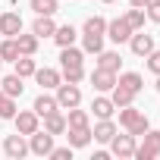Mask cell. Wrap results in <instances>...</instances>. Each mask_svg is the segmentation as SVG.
Listing matches in <instances>:
<instances>
[{
	"instance_id": "ac0fdd59",
	"label": "cell",
	"mask_w": 160,
	"mask_h": 160,
	"mask_svg": "<svg viewBox=\"0 0 160 160\" xmlns=\"http://www.w3.org/2000/svg\"><path fill=\"white\" fill-rule=\"evenodd\" d=\"M0 91H3L7 98H19V94L25 91V85H22V75H16V72H13V75H7L3 82H0Z\"/></svg>"
},
{
	"instance_id": "484cf974",
	"label": "cell",
	"mask_w": 160,
	"mask_h": 160,
	"mask_svg": "<svg viewBox=\"0 0 160 160\" xmlns=\"http://www.w3.org/2000/svg\"><path fill=\"white\" fill-rule=\"evenodd\" d=\"M141 138H144V144H141V148H144V151H148L151 157H160V132L148 129V132H144Z\"/></svg>"
},
{
	"instance_id": "e0dca14e",
	"label": "cell",
	"mask_w": 160,
	"mask_h": 160,
	"mask_svg": "<svg viewBox=\"0 0 160 160\" xmlns=\"http://www.w3.org/2000/svg\"><path fill=\"white\" fill-rule=\"evenodd\" d=\"M38 44H41V38L38 35H16V47H19V53H25V57H35L38 53Z\"/></svg>"
},
{
	"instance_id": "4dcf8cb0",
	"label": "cell",
	"mask_w": 160,
	"mask_h": 160,
	"mask_svg": "<svg viewBox=\"0 0 160 160\" xmlns=\"http://www.w3.org/2000/svg\"><path fill=\"white\" fill-rule=\"evenodd\" d=\"M85 78V66H66L63 69V82H72V85H78Z\"/></svg>"
},
{
	"instance_id": "4fadbf2b",
	"label": "cell",
	"mask_w": 160,
	"mask_h": 160,
	"mask_svg": "<svg viewBox=\"0 0 160 160\" xmlns=\"http://www.w3.org/2000/svg\"><path fill=\"white\" fill-rule=\"evenodd\" d=\"M85 63V50H78V47H60V66L66 69V66H82Z\"/></svg>"
},
{
	"instance_id": "1f68e13d",
	"label": "cell",
	"mask_w": 160,
	"mask_h": 160,
	"mask_svg": "<svg viewBox=\"0 0 160 160\" xmlns=\"http://www.w3.org/2000/svg\"><path fill=\"white\" fill-rule=\"evenodd\" d=\"M138 116H141V110H135L132 104H126V107H119V122H122L126 129H129V126H132V122H135Z\"/></svg>"
},
{
	"instance_id": "d4e9b609",
	"label": "cell",
	"mask_w": 160,
	"mask_h": 160,
	"mask_svg": "<svg viewBox=\"0 0 160 160\" xmlns=\"http://www.w3.org/2000/svg\"><path fill=\"white\" fill-rule=\"evenodd\" d=\"M110 91H113V94H110V101H113L116 107H126V104H132V101L138 98V94H132V91H129V88H122V85H113Z\"/></svg>"
},
{
	"instance_id": "7c38bea8",
	"label": "cell",
	"mask_w": 160,
	"mask_h": 160,
	"mask_svg": "<svg viewBox=\"0 0 160 160\" xmlns=\"http://www.w3.org/2000/svg\"><path fill=\"white\" fill-rule=\"evenodd\" d=\"M66 132H69L66 141H69L72 148H88V144H91V126H82V129H69V126H66Z\"/></svg>"
},
{
	"instance_id": "44dd1931",
	"label": "cell",
	"mask_w": 160,
	"mask_h": 160,
	"mask_svg": "<svg viewBox=\"0 0 160 160\" xmlns=\"http://www.w3.org/2000/svg\"><path fill=\"white\" fill-rule=\"evenodd\" d=\"M91 110H94L98 119H110L113 110H116V104H113L110 98H94V101H91Z\"/></svg>"
},
{
	"instance_id": "f35d334b",
	"label": "cell",
	"mask_w": 160,
	"mask_h": 160,
	"mask_svg": "<svg viewBox=\"0 0 160 160\" xmlns=\"http://www.w3.org/2000/svg\"><path fill=\"white\" fill-rule=\"evenodd\" d=\"M154 88H157V91H160V75H157V85H154Z\"/></svg>"
},
{
	"instance_id": "8992f818",
	"label": "cell",
	"mask_w": 160,
	"mask_h": 160,
	"mask_svg": "<svg viewBox=\"0 0 160 160\" xmlns=\"http://www.w3.org/2000/svg\"><path fill=\"white\" fill-rule=\"evenodd\" d=\"M107 38H110L113 44H126V41L132 38V25L126 22V16H122V19H113V22H107Z\"/></svg>"
},
{
	"instance_id": "d6a6232c",
	"label": "cell",
	"mask_w": 160,
	"mask_h": 160,
	"mask_svg": "<svg viewBox=\"0 0 160 160\" xmlns=\"http://www.w3.org/2000/svg\"><path fill=\"white\" fill-rule=\"evenodd\" d=\"M148 129H151V122H148V116L141 113V116H138V119H135V122H132V126H129L126 132H129V135H135V138H141V135H144Z\"/></svg>"
},
{
	"instance_id": "e575fe53",
	"label": "cell",
	"mask_w": 160,
	"mask_h": 160,
	"mask_svg": "<svg viewBox=\"0 0 160 160\" xmlns=\"http://www.w3.org/2000/svg\"><path fill=\"white\" fill-rule=\"evenodd\" d=\"M144 60H148V69H151L154 75H160V50L154 47V50H151V53H148Z\"/></svg>"
},
{
	"instance_id": "ab89813d",
	"label": "cell",
	"mask_w": 160,
	"mask_h": 160,
	"mask_svg": "<svg viewBox=\"0 0 160 160\" xmlns=\"http://www.w3.org/2000/svg\"><path fill=\"white\" fill-rule=\"evenodd\" d=\"M101 3H116V0H101Z\"/></svg>"
},
{
	"instance_id": "ffe728a7",
	"label": "cell",
	"mask_w": 160,
	"mask_h": 160,
	"mask_svg": "<svg viewBox=\"0 0 160 160\" xmlns=\"http://www.w3.org/2000/svg\"><path fill=\"white\" fill-rule=\"evenodd\" d=\"M98 66H101V69H110V72H119L122 57L113 53V50H101V53H98Z\"/></svg>"
},
{
	"instance_id": "f546056e",
	"label": "cell",
	"mask_w": 160,
	"mask_h": 160,
	"mask_svg": "<svg viewBox=\"0 0 160 160\" xmlns=\"http://www.w3.org/2000/svg\"><path fill=\"white\" fill-rule=\"evenodd\" d=\"M144 16H148V13H144V10H138V7H132V10L126 13V22L132 25V32H138V28H144Z\"/></svg>"
},
{
	"instance_id": "5bb4252c",
	"label": "cell",
	"mask_w": 160,
	"mask_h": 160,
	"mask_svg": "<svg viewBox=\"0 0 160 160\" xmlns=\"http://www.w3.org/2000/svg\"><path fill=\"white\" fill-rule=\"evenodd\" d=\"M41 119H44V132H50V135H63L66 132V116L60 110H53V113H47Z\"/></svg>"
},
{
	"instance_id": "836d02e7",
	"label": "cell",
	"mask_w": 160,
	"mask_h": 160,
	"mask_svg": "<svg viewBox=\"0 0 160 160\" xmlns=\"http://www.w3.org/2000/svg\"><path fill=\"white\" fill-rule=\"evenodd\" d=\"M13 116H16V98L3 94V101H0V119H13Z\"/></svg>"
},
{
	"instance_id": "b9f144b4",
	"label": "cell",
	"mask_w": 160,
	"mask_h": 160,
	"mask_svg": "<svg viewBox=\"0 0 160 160\" xmlns=\"http://www.w3.org/2000/svg\"><path fill=\"white\" fill-rule=\"evenodd\" d=\"M0 66H3V60H0Z\"/></svg>"
},
{
	"instance_id": "cb8c5ba5",
	"label": "cell",
	"mask_w": 160,
	"mask_h": 160,
	"mask_svg": "<svg viewBox=\"0 0 160 160\" xmlns=\"http://www.w3.org/2000/svg\"><path fill=\"white\" fill-rule=\"evenodd\" d=\"M16 75H22V78H28V75H35V69H38V63L32 60V57H25V53H19L16 60Z\"/></svg>"
},
{
	"instance_id": "603a6c76",
	"label": "cell",
	"mask_w": 160,
	"mask_h": 160,
	"mask_svg": "<svg viewBox=\"0 0 160 160\" xmlns=\"http://www.w3.org/2000/svg\"><path fill=\"white\" fill-rule=\"evenodd\" d=\"M75 28L72 25H57V32H53V41L60 44V47H69V44H75Z\"/></svg>"
},
{
	"instance_id": "d590c367",
	"label": "cell",
	"mask_w": 160,
	"mask_h": 160,
	"mask_svg": "<svg viewBox=\"0 0 160 160\" xmlns=\"http://www.w3.org/2000/svg\"><path fill=\"white\" fill-rule=\"evenodd\" d=\"M144 13H148V19H151V22H157V25H160V0H151V3L144 7Z\"/></svg>"
},
{
	"instance_id": "7a4b0ae2",
	"label": "cell",
	"mask_w": 160,
	"mask_h": 160,
	"mask_svg": "<svg viewBox=\"0 0 160 160\" xmlns=\"http://www.w3.org/2000/svg\"><path fill=\"white\" fill-rule=\"evenodd\" d=\"M57 104H60V110H72V107H78V104H82V91H78V85H72V82H60V85H57Z\"/></svg>"
},
{
	"instance_id": "ba28073f",
	"label": "cell",
	"mask_w": 160,
	"mask_h": 160,
	"mask_svg": "<svg viewBox=\"0 0 160 160\" xmlns=\"http://www.w3.org/2000/svg\"><path fill=\"white\" fill-rule=\"evenodd\" d=\"M3 154L7 157H13V160H22L25 154H28V144H25V138L16 132V135H7V141H3Z\"/></svg>"
},
{
	"instance_id": "d6986e66",
	"label": "cell",
	"mask_w": 160,
	"mask_h": 160,
	"mask_svg": "<svg viewBox=\"0 0 160 160\" xmlns=\"http://www.w3.org/2000/svg\"><path fill=\"white\" fill-rule=\"evenodd\" d=\"M32 110H35L38 116H47V113L60 110V104H57V98H50V94H44V91H41V94L35 98V107H32Z\"/></svg>"
},
{
	"instance_id": "7402d4cb",
	"label": "cell",
	"mask_w": 160,
	"mask_h": 160,
	"mask_svg": "<svg viewBox=\"0 0 160 160\" xmlns=\"http://www.w3.org/2000/svg\"><path fill=\"white\" fill-rule=\"evenodd\" d=\"M116 85L129 88L132 94H141V88H144V82H141V75H138V72H122V75L116 78Z\"/></svg>"
},
{
	"instance_id": "f1b7e54d",
	"label": "cell",
	"mask_w": 160,
	"mask_h": 160,
	"mask_svg": "<svg viewBox=\"0 0 160 160\" xmlns=\"http://www.w3.org/2000/svg\"><path fill=\"white\" fill-rule=\"evenodd\" d=\"M19 57V47H16V38H7L3 44H0V60L3 63H13Z\"/></svg>"
},
{
	"instance_id": "277c9868",
	"label": "cell",
	"mask_w": 160,
	"mask_h": 160,
	"mask_svg": "<svg viewBox=\"0 0 160 160\" xmlns=\"http://www.w3.org/2000/svg\"><path fill=\"white\" fill-rule=\"evenodd\" d=\"M129 47H132V53H135V57H148V53L154 50V35H148L144 28H138V32H132Z\"/></svg>"
},
{
	"instance_id": "8d00e7d4",
	"label": "cell",
	"mask_w": 160,
	"mask_h": 160,
	"mask_svg": "<svg viewBox=\"0 0 160 160\" xmlns=\"http://www.w3.org/2000/svg\"><path fill=\"white\" fill-rule=\"evenodd\" d=\"M47 157H53V160H72V144H66V148H53Z\"/></svg>"
},
{
	"instance_id": "74e56055",
	"label": "cell",
	"mask_w": 160,
	"mask_h": 160,
	"mask_svg": "<svg viewBox=\"0 0 160 160\" xmlns=\"http://www.w3.org/2000/svg\"><path fill=\"white\" fill-rule=\"evenodd\" d=\"M148 3H151V0H129V7H138V10H144Z\"/></svg>"
},
{
	"instance_id": "30bf717a",
	"label": "cell",
	"mask_w": 160,
	"mask_h": 160,
	"mask_svg": "<svg viewBox=\"0 0 160 160\" xmlns=\"http://www.w3.org/2000/svg\"><path fill=\"white\" fill-rule=\"evenodd\" d=\"M91 85H94V91H110L113 85H116V72H110V69H94L91 72Z\"/></svg>"
},
{
	"instance_id": "83f0119b",
	"label": "cell",
	"mask_w": 160,
	"mask_h": 160,
	"mask_svg": "<svg viewBox=\"0 0 160 160\" xmlns=\"http://www.w3.org/2000/svg\"><path fill=\"white\" fill-rule=\"evenodd\" d=\"M32 10L38 16H53L60 10V0H32Z\"/></svg>"
},
{
	"instance_id": "8fae6325",
	"label": "cell",
	"mask_w": 160,
	"mask_h": 160,
	"mask_svg": "<svg viewBox=\"0 0 160 160\" xmlns=\"http://www.w3.org/2000/svg\"><path fill=\"white\" fill-rule=\"evenodd\" d=\"M35 78H38V85H41L44 91H50V88H57V85L63 82V75H60L57 69H47V66H44V69H35Z\"/></svg>"
},
{
	"instance_id": "52a82bcc",
	"label": "cell",
	"mask_w": 160,
	"mask_h": 160,
	"mask_svg": "<svg viewBox=\"0 0 160 160\" xmlns=\"http://www.w3.org/2000/svg\"><path fill=\"white\" fill-rule=\"evenodd\" d=\"M38 113L35 110H22V113H16L13 116V122H16V132L19 135H32V132H38Z\"/></svg>"
},
{
	"instance_id": "2e32d148",
	"label": "cell",
	"mask_w": 160,
	"mask_h": 160,
	"mask_svg": "<svg viewBox=\"0 0 160 160\" xmlns=\"http://www.w3.org/2000/svg\"><path fill=\"white\" fill-rule=\"evenodd\" d=\"M53 32H57L53 16H38L32 22V35H38V38H53Z\"/></svg>"
},
{
	"instance_id": "4316f807",
	"label": "cell",
	"mask_w": 160,
	"mask_h": 160,
	"mask_svg": "<svg viewBox=\"0 0 160 160\" xmlns=\"http://www.w3.org/2000/svg\"><path fill=\"white\" fill-rule=\"evenodd\" d=\"M66 126H69V129H82V126H88V113L78 110V107L66 110Z\"/></svg>"
},
{
	"instance_id": "9a60e30c",
	"label": "cell",
	"mask_w": 160,
	"mask_h": 160,
	"mask_svg": "<svg viewBox=\"0 0 160 160\" xmlns=\"http://www.w3.org/2000/svg\"><path fill=\"white\" fill-rule=\"evenodd\" d=\"M116 135V126H113V119H101L94 129H91V138L94 141H101V144H110V138Z\"/></svg>"
},
{
	"instance_id": "9c48e42d",
	"label": "cell",
	"mask_w": 160,
	"mask_h": 160,
	"mask_svg": "<svg viewBox=\"0 0 160 160\" xmlns=\"http://www.w3.org/2000/svg\"><path fill=\"white\" fill-rule=\"evenodd\" d=\"M19 32H22V16L19 13H0V35L16 38Z\"/></svg>"
},
{
	"instance_id": "60d3db41",
	"label": "cell",
	"mask_w": 160,
	"mask_h": 160,
	"mask_svg": "<svg viewBox=\"0 0 160 160\" xmlns=\"http://www.w3.org/2000/svg\"><path fill=\"white\" fill-rule=\"evenodd\" d=\"M0 101H3V91H0Z\"/></svg>"
},
{
	"instance_id": "6da1fadb",
	"label": "cell",
	"mask_w": 160,
	"mask_h": 160,
	"mask_svg": "<svg viewBox=\"0 0 160 160\" xmlns=\"http://www.w3.org/2000/svg\"><path fill=\"white\" fill-rule=\"evenodd\" d=\"M104 38H107V19L104 16H88L85 19V28H82L85 53H101L104 50Z\"/></svg>"
},
{
	"instance_id": "5b68a950",
	"label": "cell",
	"mask_w": 160,
	"mask_h": 160,
	"mask_svg": "<svg viewBox=\"0 0 160 160\" xmlns=\"http://www.w3.org/2000/svg\"><path fill=\"white\" fill-rule=\"evenodd\" d=\"M28 138H32V141H28V151H32V154L47 157V154L53 151V135H50V132H41V129H38V132H32Z\"/></svg>"
},
{
	"instance_id": "3957f363",
	"label": "cell",
	"mask_w": 160,
	"mask_h": 160,
	"mask_svg": "<svg viewBox=\"0 0 160 160\" xmlns=\"http://www.w3.org/2000/svg\"><path fill=\"white\" fill-rule=\"evenodd\" d=\"M110 154L113 157H119V160H126V157H132L135 154V135H113L110 138Z\"/></svg>"
}]
</instances>
